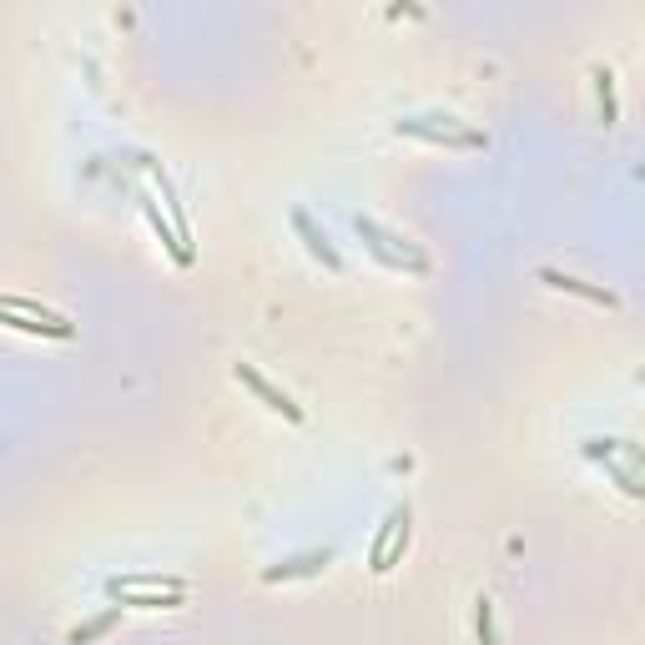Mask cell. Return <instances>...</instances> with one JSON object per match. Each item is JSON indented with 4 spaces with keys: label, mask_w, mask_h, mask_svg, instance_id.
Returning <instances> with one entry per match:
<instances>
[{
    "label": "cell",
    "mask_w": 645,
    "mask_h": 645,
    "mask_svg": "<svg viewBox=\"0 0 645 645\" xmlns=\"http://www.w3.org/2000/svg\"><path fill=\"white\" fill-rule=\"evenodd\" d=\"M232 378L242 383V389H252V394H257V399H263V404H268L273 414H283L288 424H303V404H293V399H288L283 389H273V383H268L263 373H257L252 363H237V368H232Z\"/></svg>",
    "instance_id": "obj_3"
},
{
    "label": "cell",
    "mask_w": 645,
    "mask_h": 645,
    "mask_svg": "<svg viewBox=\"0 0 645 645\" xmlns=\"http://www.w3.org/2000/svg\"><path fill=\"white\" fill-rule=\"evenodd\" d=\"M409 525V509L399 504L394 514H389V520H383V530L373 535V555H368V565H373V575H383V555H389V545H394V535Z\"/></svg>",
    "instance_id": "obj_12"
},
{
    "label": "cell",
    "mask_w": 645,
    "mask_h": 645,
    "mask_svg": "<svg viewBox=\"0 0 645 645\" xmlns=\"http://www.w3.org/2000/svg\"><path fill=\"white\" fill-rule=\"evenodd\" d=\"M142 212H147V222H152V232L162 237V247L172 252V263H177V268H192V252H187V247L177 242V232H172V222L162 217V207H157L152 197H142Z\"/></svg>",
    "instance_id": "obj_8"
},
{
    "label": "cell",
    "mask_w": 645,
    "mask_h": 645,
    "mask_svg": "<svg viewBox=\"0 0 645 645\" xmlns=\"http://www.w3.org/2000/svg\"><path fill=\"white\" fill-rule=\"evenodd\" d=\"M328 565H333V550H303V555H293V560H283V565H268V570H263V580H268V585L308 580V575H323Z\"/></svg>",
    "instance_id": "obj_4"
},
{
    "label": "cell",
    "mask_w": 645,
    "mask_h": 645,
    "mask_svg": "<svg viewBox=\"0 0 645 645\" xmlns=\"http://www.w3.org/2000/svg\"><path fill=\"white\" fill-rule=\"evenodd\" d=\"M540 283H550V288H560V293H575V298H585V303H600V308H620V298H615L610 288H595V283H585V278H575V273H560V268H540Z\"/></svg>",
    "instance_id": "obj_5"
},
{
    "label": "cell",
    "mask_w": 645,
    "mask_h": 645,
    "mask_svg": "<svg viewBox=\"0 0 645 645\" xmlns=\"http://www.w3.org/2000/svg\"><path fill=\"white\" fill-rule=\"evenodd\" d=\"M479 640L494 645V605L489 600H479Z\"/></svg>",
    "instance_id": "obj_15"
},
{
    "label": "cell",
    "mask_w": 645,
    "mask_h": 645,
    "mask_svg": "<svg viewBox=\"0 0 645 645\" xmlns=\"http://www.w3.org/2000/svg\"><path fill=\"white\" fill-rule=\"evenodd\" d=\"M0 308H6V313H21V318H41V323H61V313H51V308L36 303V298H0Z\"/></svg>",
    "instance_id": "obj_13"
},
{
    "label": "cell",
    "mask_w": 645,
    "mask_h": 645,
    "mask_svg": "<svg viewBox=\"0 0 645 645\" xmlns=\"http://www.w3.org/2000/svg\"><path fill=\"white\" fill-rule=\"evenodd\" d=\"M293 227H298V237L308 242V252L318 257V263H323L328 273H343V257H338V247L328 242V232H323V227H318L308 212H293Z\"/></svg>",
    "instance_id": "obj_6"
},
{
    "label": "cell",
    "mask_w": 645,
    "mask_h": 645,
    "mask_svg": "<svg viewBox=\"0 0 645 645\" xmlns=\"http://www.w3.org/2000/svg\"><path fill=\"white\" fill-rule=\"evenodd\" d=\"M0 328H16V333H36V338H71L76 328L61 318V323H41V318H21V313H6V308H0Z\"/></svg>",
    "instance_id": "obj_10"
},
{
    "label": "cell",
    "mask_w": 645,
    "mask_h": 645,
    "mask_svg": "<svg viewBox=\"0 0 645 645\" xmlns=\"http://www.w3.org/2000/svg\"><path fill=\"white\" fill-rule=\"evenodd\" d=\"M182 595H187V590H121V595H111V600H116L121 610H177Z\"/></svg>",
    "instance_id": "obj_7"
},
{
    "label": "cell",
    "mask_w": 645,
    "mask_h": 645,
    "mask_svg": "<svg viewBox=\"0 0 645 645\" xmlns=\"http://www.w3.org/2000/svg\"><path fill=\"white\" fill-rule=\"evenodd\" d=\"M121 590H187V580H177V575H111L106 595H121Z\"/></svg>",
    "instance_id": "obj_11"
},
{
    "label": "cell",
    "mask_w": 645,
    "mask_h": 645,
    "mask_svg": "<svg viewBox=\"0 0 645 645\" xmlns=\"http://www.w3.org/2000/svg\"><path fill=\"white\" fill-rule=\"evenodd\" d=\"M399 132H404V137L439 142V147H489V137L474 132V126H464L459 116H404Z\"/></svg>",
    "instance_id": "obj_2"
},
{
    "label": "cell",
    "mask_w": 645,
    "mask_h": 645,
    "mask_svg": "<svg viewBox=\"0 0 645 645\" xmlns=\"http://www.w3.org/2000/svg\"><path fill=\"white\" fill-rule=\"evenodd\" d=\"M595 91H600V116H605V126L615 121V76L605 71V66H595Z\"/></svg>",
    "instance_id": "obj_14"
},
{
    "label": "cell",
    "mask_w": 645,
    "mask_h": 645,
    "mask_svg": "<svg viewBox=\"0 0 645 645\" xmlns=\"http://www.w3.org/2000/svg\"><path fill=\"white\" fill-rule=\"evenodd\" d=\"M121 625V605H106L101 615H91V620H81L71 635H66V645H91V640H101V635H111Z\"/></svg>",
    "instance_id": "obj_9"
},
{
    "label": "cell",
    "mask_w": 645,
    "mask_h": 645,
    "mask_svg": "<svg viewBox=\"0 0 645 645\" xmlns=\"http://www.w3.org/2000/svg\"><path fill=\"white\" fill-rule=\"evenodd\" d=\"M353 227H358V237L368 242V252L378 257L383 268H394V273H429V257H424L409 237H399V232H389V227H378L373 217H353Z\"/></svg>",
    "instance_id": "obj_1"
}]
</instances>
